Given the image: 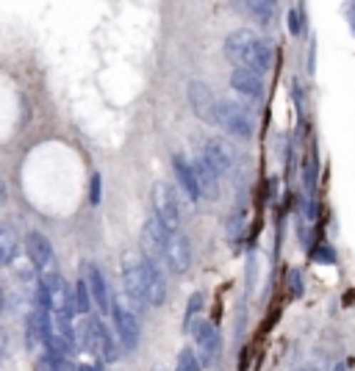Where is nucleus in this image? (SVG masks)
Here are the masks:
<instances>
[{"mask_svg":"<svg viewBox=\"0 0 355 371\" xmlns=\"http://www.w3.org/2000/svg\"><path fill=\"white\" fill-rule=\"evenodd\" d=\"M225 58L239 64L242 70H253V73L264 75L267 70H272L275 64V45L264 36H258L250 28H239L228 33L225 39Z\"/></svg>","mask_w":355,"mask_h":371,"instance_id":"obj_1","label":"nucleus"},{"mask_svg":"<svg viewBox=\"0 0 355 371\" xmlns=\"http://www.w3.org/2000/svg\"><path fill=\"white\" fill-rule=\"evenodd\" d=\"M76 349L89 352L92 357L106 360V363H117L123 349L117 344V338L111 335V330L95 319V316H83V322L76 324Z\"/></svg>","mask_w":355,"mask_h":371,"instance_id":"obj_2","label":"nucleus"},{"mask_svg":"<svg viewBox=\"0 0 355 371\" xmlns=\"http://www.w3.org/2000/svg\"><path fill=\"white\" fill-rule=\"evenodd\" d=\"M123 286L133 308H148V291H145V255L142 252H125L123 258Z\"/></svg>","mask_w":355,"mask_h":371,"instance_id":"obj_3","label":"nucleus"},{"mask_svg":"<svg viewBox=\"0 0 355 371\" xmlns=\"http://www.w3.org/2000/svg\"><path fill=\"white\" fill-rule=\"evenodd\" d=\"M217 125H222L233 139H253V114L233 100H220L217 103Z\"/></svg>","mask_w":355,"mask_h":371,"instance_id":"obj_4","label":"nucleus"},{"mask_svg":"<svg viewBox=\"0 0 355 371\" xmlns=\"http://www.w3.org/2000/svg\"><path fill=\"white\" fill-rule=\"evenodd\" d=\"M186 333H192V338L200 347V357H197L200 366H217L220 355H222V335H220L217 324L205 322V319H195V322H189Z\"/></svg>","mask_w":355,"mask_h":371,"instance_id":"obj_5","label":"nucleus"},{"mask_svg":"<svg viewBox=\"0 0 355 371\" xmlns=\"http://www.w3.org/2000/svg\"><path fill=\"white\" fill-rule=\"evenodd\" d=\"M153 211H155V222L164 230H178L180 227V208H178L175 189L164 180L153 183Z\"/></svg>","mask_w":355,"mask_h":371,"instance_id":"obj_6","label":"nucleus"},{"mask_svg":"<svg viewBox=\"0 0 355 371\" xmlns=\"http://www.w3.org/2000/svg\"><path fill=\"white\" fill-rule=\"evenodd\" d=\"M114 302V299H111ZM111 319H114V338H117V344L120 349H125V352H133V349L139 347V338H142V327H139V319H136V313L123 305V302H114L111 305Z\"/></svg>","mask_w":355,"mask_h":371,"instance_id":"obj_7","label":"nucleus"},{"mask_svg":"<svg viewBox=\"0 0 355 371\" xmlns=\"http://www.w3.org/2000/svg\"><path fill=\"white\" fill-rule=\"evenodd\" d=\"M39 288L48 297V308L51 313H64L73 316V288L67 286V280L58 272H45L39 280Z\"/></svg>","mask_w":355,"mask_h":371,"instance_id":"obj_8","label":"nucleus"},{"mask_svg":"<svg viewBox=\"0 0 355 371\" xmlns=\"http://www.w3.org/2000/svg\"><path fill=\"white\" fill-rule=\"evenodd\" d=\"M164 266L175 274H186L192 266V244L180 230H167V247H164Z\"/></svg>","mask_w":355,"mask_h":371,"instance_id":"obj_9","label":"nucleus"},{"mask_svg":"<svg viewBox=\"0 0 355 371\" xmlns=\"http://www.w3.org/2000/svg\"><path fill=\"white\" fill-rule=\"evenodd\" d=\"M186 95H189V105H192V111H195L203 122L217 125V103H220V100L214 98V92L205 86L203 80H189Z\"/></svg>","mask_w":355,"mask_h":371,"instance_id":"obj_10","label":"nucleus"},{"mask_svg":"<svg viewBox=\"0 0 355 371\" xmlns=\"http://www.w3.org/2000/svg\"><path fill=\"white\" fill-rule=\"evenodd\" d=\"M164 247H167V230L155 219H148L142 227V255L150 261L153 266H164Z\"/></svg>","mask_w":355,"mask_h":371,"instance_id":"obj_11","label":"nucleus"},{"mask_svg":"<svg viewBox=\"0 0 355 371\" xmlns=\"http://www.w3.org/2000/svg\"><path fill=\"white\" fill-rule=\"evenodd\" d=\"M83 283H86V288H89V297L92 302L101 308V313H108L111 310V291H108V283H106V274L98 263H92V261H86L83 263Z\"/></svg>","mask_w":355,"mask_h":371,"instance_id":"obj_12","label":"nucleus"},{"mask_svg":"<svg viewBox=\"0 0 355 371\" xmlns=\"http://www.w3.org/2000/svg\"><path fill=\"white\" fill-rule=\"evenodd\" d=\"M203 158L211 164V169L220 174V177L233 172V167H236V152H233V147H230L225 139H220V136H211V139L205 142Z\"/></svg>","mask_w":355,"mask_h":371,"instance_id":"obj_13","label":"nucleus"},{"mask_svg":"<svg viewBox=\"0 0 355 371\" xmlns=\"http://www.w3.org/2000/svg\"><path fill=\"white\" fill-rule=\"evenodd\" d=\"M48 338H51V313H48V310H39V308H31V313H28V319H26L28 349L45 347Z\"/></svg>","mask_w":355,"mask_h":371,"instance_id":"obj_14","label":"nucleus"},{"mask_svg":"<svg viewBox=\"0 0 355 371\" xmlns=\"http://www.w3.org/2000/svg\"><path fill=\"white\" fill-rule=\"evenodd\" d=\"M26 255L34 269L48 272V266H51V261H53V244L39 230H31L26 236Z\"/></svg>","mask_w":355,"mask_h":371,"instance_id":"obj_15","label":"nucleus"},{"mask_svg":"<svg viewBox=\"0 0 355 371\" xmlns=\"http://www.w3.org/2000/svg\"><path fill=\"white\" fill-rule=\"evenodd\" d=\"M228 80H230V86H233L236 92H242V95H247V98L264 100V95H267L264 75L253 73V70H242V67H236V70L230 73Z\"/></svg>","mask_w":355,"mask_h":371,"instance_id":"obj_16","label":"nucleus"},{"mask_svg":"<svg viewBox=\"0 0 355 371\" xmlns=\"http://www.w3.org/2000/svg\"><path fill=\"white\" fill-rule=\"evenodd\" d=\"M145 291H148V308H161L167 302V280L158 266H153L145 258Z\"/></svg>","mask_w":355,"mask_h":371,"instance_id":"obj_17","label":"nucleus"},{"mask_svg":"<svg viewBox=\"0 0 355 371\" xmlns=\"http://www.w3.org/2000/svg\"><path fill=\"white\" fill-rule=\"evenodd\" d=\"M195 169V177H197V189H200V197L208 199H220V174L211 169V164L205 161L203 155L192 164Z\"/></svg>","mask_w":355,"mask_h":371,"instance_id":"obj_18","label":"nucleus"},{"mask_svg":"<svg viewBox=\"0 0 355 371\" xmlns=\"http://www.w3.org/2000/svg\"><path fill=\"white\" fill-rule=\"evenodd\" d=\"M173 169H175V177L178 183H180V189H183V194L192 199V202H197L200 199V189H197V177H195V169H192V164L178 152L173 155Z\"/></svg>","mask_w":355,"mask_h":371,"instance_id":"obj_19","label":"nucleus"},{"mask_svg":"<svg viewBox=\"0 0 355 371\" xmlns=\"http://www.w3.org/2000/svg\"><path fill=\"white\" fill-rule=\"evenodd\" d=\"M17 249H20V241H17V233H14V227H9V224H0V261H3V266L14 263V258H17Z\"/></svg>","mask_w":355,"mask_h":371,"instance_id":"obj_20","label":"nucleus"},{"mask_svg":"<svg viewBox=\"0 0 355 371\" xmlns=\"http://www.w3.org/2000/svg\"><path fill=\"white\" fill-rule=\"evenodd\" d=\"M317 174H319V155H317V145H311L303 161V183L308 197H314V192H317Z\"/></svg>","mask_w":355,"mask_h":371,"instance_id":"obj_21","label":"nucleus"},{"mask_svg":"<svg viewBox=\"0 0 355 371\" xmlns=\"http://www.w3.org/2000/svg\"><path fill=\"white\" fill-rule=\"evenodd\" d=\"M245 233H247V214H245V208H233L228 216V239L230 244H242V239H245Z\"/></svg>","mask_w":355,"mask_h":371,"instance_id":"obj_22","label":"nucleus"},{"mask_svg":"<svg viewBox=\"0 0 355 371\" xmlns=\"http://www.w3.org/2000/svg\"><path fill=\"white\" fill-rule=\"evenodd\" d=\"M92 310V297H89V288L83 280H78L73 286V316H89Z\"/></svg>","mask_w":355,"mask_h":371,"instance_id":"obj_23","label":"nucleus"},{"mask_svg":"<svg viewBox=\"0 0 355 371\" xmlns=\"http://www.w3.org/2000/svg\"><path fill=\"white\" fill-rule=\"evenodd\" d=\"M239 6H242V9H247L255 20H258V23H264V25L272 23V17H275V11H278V9H275V3H261V0H255V3H239Z\"/></svg>","mask_w":355,"mask_h":371,"instance_id":"obj_24","label":"nucleus"},{"mask_svg":"<svg viewBox=\"0 0 355 371\" xmlns=\"http://www.w3.org/2000/svg\"><path fill=\"white\" fill-rule=\"evenodd\" d=\"M308 255H311V261H314V263H325V266H336V258H339V255H336V249L330 247L325 239H322V241H317L314 249H311Z\"/></svg>","mask_w":355,"mask_h":371,"instance_id":"obj_25","label":"nucleus"},{"mask_svg":"<svg viewBox=\"0 0 355 371\" xmlns=\"http://www.w3.org/2000/svg\"><path fill=\"white\" fill-rule=\"evenodd\" d=\"M305 31H308V17H305V6H294L292 11H289V33L292 36H305Z\"/></svg>","mask_w":355,"mask_h":371,"instance_id":"obj_26","label":"nucleus"},{"mask_svg":"<svg viewBox=\"0 0 355 371\" xmlns=\"http://www.w3.org/2000/svg\"><path fill=\"white\" fill-rule=\"evenodd\" d=\"M175 371H203L200 360H197V352H195L192 347H183V349H180V352H178Z\"/></svg>","mask_w":355,"mask_h":371,"instance_id":"obj_27","label":"nucleus"},{"mask_svg":"<svg viewBox=\"0 0 355 371\" xmlns=\"http://www.w3.org/2000/svg\"><path fill=\"white\" fill-rule=\"evenodd\" d=\"M305 277L300 269H289L286 272V288H289V299H300L303 297V291H305V283H303Z\"/></svg>","mask_w":355,"mask_h":371,"instance_id":"obj_28","label":"nucleus"},{"mask_svg":"<svg viewBox=\"0 0 355 371\" xmlns=\"http://www.w3.org/2000/svg\"><path fill=\"white\" fill-rule=\"evenodd\" d=\"M205 308V294L203 291H195L192 297H189V305H186V316H183V330L189 327V322H195V316L200 313Z\"/></svg>","mask_w":355,"mask_h":371,"instance_id":"obj_29","label":"nucleus"},{"mask_svg":"<svg viewBox=\"0 0 355 371\" xmlns=\"http://www.w3.org/2000/svg\"><path fill=\"white\" fill-rule=\"evenodd\" d=\"M292 100H294V108L300 114V122L305 125V89L300 83V78H292Z\"/></svg>","mask_w":355,"mask_h":371,"instance_id":"obj_30","label":"nucleus"},{"mask_svg":"<svg viewBox=\"0 0 355 371\" xmlns=\"http://www.w3.org/2000/svg\"><path fill=\"white\" fill-rule=\"evenodd\" d=\"M272 145H275V155L286 164V161H289V152H292V147H289V136H286V133H275Z\"/></svg>","mask_w":355,"mask_h":371,"instance_id":"obj_31","label":"nucleus"},{"mask_svg":"<svg viewBox=\"0 0 355 371\" xmlns=\"http://www.w3.org/2000/svg\"><path fill=\"white\" fill-rule=\"evenodd\" d=\"M258 283V255H247V294H253V286Z\"/></svg>","mask_w":355,"mask_h":371,"instance_id":"obj_32","label":"nucleus"},{"mask_svg":"<svg viewBox=\"0 0 355 371\" xmlns=\"http://www.w3.org/2000/svg\"><path fill=\"white\" fill-rule=\"evenodd\" d=\"M101 199H103V177L101 172H95L92 174V183H89V202L101 205Z\"/></svg>","mask_w":355,"mask_h":371,"instance_id":"obj_33","label":"nucleus"},{"mask_svg":"<svg viewBox=\"0 0 355 371\" xmlns=\"http://www.w3.org/2000/svg\"><path fill=\"white\" fill-rule=\"evenodd\" d=\"M58 369H61V360L53 357V355H48V352L36 360V371H58Z\"/></svg>","mask_w":355,"mask_h":371,"instance_id":"obj_34","label":"nucleus"},{"mask_svg":"<svg viewBox=\"0 0 355 371\" xmlns=\"http://www.w3.org/2000/svg\"><path fill=\"white\" fill-rule=\"evenodd\" d=\"M278 194H280L278 177H269V180H267V199H278Z\"/></svg>","mask_w":355,"mask_h":371,"instance_id":"obj_35","label":"nucleus"},{"mask_svg":"<svg viewBox=\"0 0 355 371\" xmlns=\"http://www.w3.org/2000/svg\"><path fill=\"white\" fill-rule=\"evenodd\" d=\"M344 17L350 20V25H353V31H355V3H347V6H344Z\"/></svg>","mask_w":355,"mask_h":371,"instance_id":"obj_36","label":"nucleus"},{"mask_svg":"<svg viewBox=\"0 0 355 371\" xmlns=\"http://www.w3.org/2000/svg\"><path fill=\"white\" fill-rule=\"evenodd\" d=\"M9 355V338H6V333L0 330V357H6Z\"/></svg>","mask_w":355,"mask_h":371,"instance_id":"obj_37","label":"nucleus"},{"mask_svg":"<svg viewBox=\"0 0 355 371\" xmlns=\"http://www.w3.org/2000/svg\"><path fill=\"white\" fill-rule=\"evenodd\" d=\"M58 371H78V366L73 363V360H61V369Z\"/></svg>","mask_w":355,"mask_h":371,"instance_id":"obj_38","label":"nucleus"},{"mask_svg":"<svg viewBox=\"0 0 355 371\" xmlns=\"http://www.w3.org/2000/svg\"><path fill=\"white\" fill-rule=\"evenodd\" d=\"M78 371H103L101 366H95V363H81L78 366Z\"/></svg>","mask_w":355,"mask_h":371,"instance_id":"obj_39","label":"nucleus"},{"mask_svg":"<svg viewBox=\"0 0 355 371\" xmlns=\"http://www.w3.org/2000/svg\"><path fill=\"white\" fill-rule=\"evenodd\" d=\"M333 371H347V363H336V366H333Z\"/></svg>","mask_w":355,"mask_h":371,"instance_id":"obj_40","label":"nucleus"},{"mask_svg":"<svg viewBox=\"0 0 355 371\" xmlns=\"http://www.w3.org/2000/svg\"><path fill=\"white\" fill-rule=\"evenodd\" d=\"M3 302H6V299H3V294H0V313H3Z\"/></svg>","mask_w":355,"mask_h":371,"instance_id":"obj_41","label":"nucleus"},{"mask_svg":"<svg viewBox=\"0 0 355 371\" xmlns=\"http://www.w3.org/2000/svg\"><path fill=\"white\" fill-rule=\"evenodd\" d=\"M294 371H308V369H294Z\"/></svg>","mask_w":355,"mask_h":371,"instance_id":"obj_42","label":"nucleus"}]
</instances>
